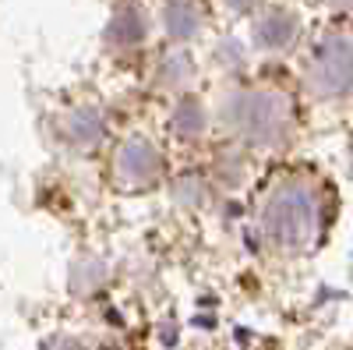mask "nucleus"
<instances>
[{
  "label": "nucleus",
  "instance_id": "obj_1",
  "mask_svg": "<svg viewBox=\"0 0 353 350\" xmlns=\"http://www.w3.org/2000/svg\"><path fill=\"white\" fill-rule=\"evenodd\" d=\"M113 170H117V181H121L124 188H149L159 181L163 173V156L152 142L145 138H128L121 149H117L113 156Z\"/></svg>",
  "mask_w": 353,
  "mask_h": 350
},
{
  "label": "nucleus",
  "instance_id": "obj_2",
  "mask_svg": "<svg viewBox=\"0 0 353 350\" xmlns=\"http://www.w3.org/2000/svg\"><path fill=\"white\" fill-rule=\"evenodd\" d=\"M61 131H64V142L74 145V149H96L106 135V124H103V113L96 106H78L64 117Z\"/></svg>",
  "mask_w": 353,
  "mask_h": 350
},
{
  "label": "nucleus",
  "instance_id": "obj_3",
  "mask_svg": "<svg viewBox=\"0 0 353 350\" xmlns=\"http://www.w3.org/2000/svg\"><path fill=\"white\" fill-rule=\"evenodd\" d=\"M145 36H149V18H145L134 4H124L117 8L110 28H106V39L113 46H138Z\"/></svg>",
  "mask_w": 353,
  "mask_h": 350
},
{
  "label": "nucleus",
  "instance_id": "obj_4",
  "mask_svg": "<svg viewBox=\"0 0 353 350\" xmlns=\"http://www.w3.org/2000/svg\"><path fill=\"white\" fill-rule=\"evenodd\" d=\"M163 25H166L170 39L188 43L191 36H198V28H201V14H198V8L191 4V0H170L166 11H163Z\"/></svg>",
  "mask_w": 353,
  "mask_h": 350
},
{
  "label": "nucleus",
  "instance_id": "obj_5",
  "mask_svg": "<svg viewBox=\"0 0 353 350\" xmlns=\"http://www.w3.org/2000/svg\"><path fill=\"white\" fill-rule=\"evenodd\" d=\"M191 57H188V50H170L163 61H159V68H156V78H159V85L163 89H184V85L191 81Z\"/></svg>",
  "mask_w": 353,
  "mask_h": 350
},
{
  "label": "nucleus",
  "instance_id": "obj_6",
  "mask_svg": "<svg viewBox=\"0 0 353 350\" xmlns=\"http://www.w3.org/2000/svg\"><path fill=\"white\" fill-rule=\"evenodd\" d=\"M170 128H173L176 138H184V142L198 138L205 131V110H201V103L198 99H181V103H176V110H173Z\"/></svg>",
  "mask_w": 353,
  "mask_h": 350
},
{
  "label": "nucleus",
  "instance_id": "obj_7",
  "mask_svg": "<svg viewBox=\"0 0 353 350\" xmlns=\"http://www.w3.org/2000/svg\"><path fill=\"white\" fill-rule=\"evenodd\" d=\"M248 4V0H230V8H244Z\"/></svg>",
  "mask_w": 353,
  "mask_h": 350
}]
</instances>
